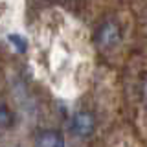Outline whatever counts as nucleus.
I'll return each instance as SVG.
<instances>
[{"instance_id": "obj_1", "label": "nucleus", "mask_w": 147, "mask_h": 147, "mask_svg": "<svg viewBox=\"0 0 147 147\" xmlns=\"http://www.w3.org/2000/svg\"><path fill=\"white\" fill-rule=\"evenodd\" d=\"M72 129L77 136L85 138V136H90L96 129V119L90 112H85V110H79V112L74 114L72 118Z\"/></svg>"}, {"instance_id": "obj_2", "label": "nucleus", "mask_w": 147, "mask_h": 147, "mask_svg": "<svg viewBox=\"0 0 147 147\" xmlns=\"http://www.w3.org/2000/svg\"><path fill=\"white\" fill-rule=\"evenodd\" d=\"M119 39H121L119 28H118L116 22H112V20L105 22L98 31V42H99V46H103V48H114V46L119 42Z\"/></svg>"}, {"instance_id": "obj_3", "label": "nucleus", "mask_w": 147, "mask_h": 147, "mask_svg": "<svg viewBox=\"0 0 147 147\" xmlns=\"http://www.w3.org/2000/svg\"><path fill=\"white\" fill-rule=\"evenodd\" d=\"M35 147H64V140L55 131H42L35 136Z\"/></svg>"}, {"instance_id": "obj_4", "label": "nucleus", "mask_w": 147, "mask_h": 147, "mask_svg": "<svg viewBox=\"0 0 147 147\" xmlns=\"http://www.w3.org/2000/svg\"><path fill=\"white\" fill-rule=\"evenodd\" d=\"M11 123H13L11 112H9L6 107H0V132L6 131V129H9V127H11Z\"/></svg>"}, {"instance_id": "obj_5", "label": "nucleus", "mask_w": 147, "mask_h": 147, "mask_svg": "<svg viewBox=\"0 0 147 147\" xmlns=\"http://www.w3.org/2000/svg\"><path fill=\"white\" fill-rule=\"evenodd\" d=\"M9 40H11V42L17 46L18 52H24V50H26V40L22 39V37H18V35H11V37H9Z\"/></svg>"}, {"instance_id": "obj_6", "label": "nucleus", "mask_w": 147, "mask_h": 147, "mask_svg": "<svg viewBox=\"0 0 147 147\" xmlns=\"http://www.w3.org/2000/svg\"><path fill=\"white\" fill-rule=\"evenodd\" d=\"M144 92H145V96H147V81H145V86H144Z\"/></svg>"}]
</instances>
